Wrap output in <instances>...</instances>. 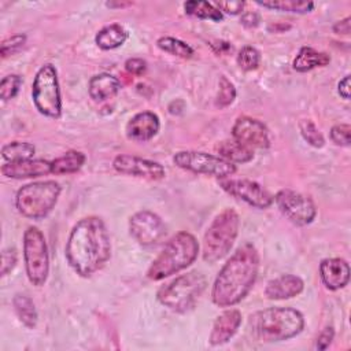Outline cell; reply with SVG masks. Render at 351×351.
<instances>
[{
  "label": "cell",
  "mask_w": 351,
  "mask_h": 351,
  "mask_svg": "<svg viewBox=\"0 0 351 351\" xmlns=\"http://www.w3.org/2000/svg\"><path fill=\"white\" fill-rule=\"evenodd\" d=\"M66 259L81 277L99 271L111 256L108 230L99 217H85L71 229L66 244Z\"/></svg>",
  "instance_id": "6da1fadb"
},
{
  "label": "cell",
  "mask_w": 351,
  "mask_h": 351,
  "mask_svg": "<svg viewBox=\"0 0 351 351\" xmlns=\"http://www.w3.org/2000/svg\"><path fill=\"white\" fill-rule=\"evenodd\" d=\"M259 271V254L245 243L226 261L219 270L211 289V299L219 307L240 303L251 291Z\"/></svg>",
  "instance_id": "7a4b0ae2"
},
{
  "label": "cell",
  "mask_w": 351,
  "mask_h": 351,
  "mask_svg": "<svg viewBox=\"0 0 351 351\" xmlns=\"http://www.w3.org/2000/svg\"><path fill=\"white\" fill-rule=\"evenodd\" d=\"M250 324L258 340L281 341L299 335L304 326V318L292 307H269L251 315Z\"/></svg>",
  "instance_id": "3957f363"
},
{
  "label": "cell",
  "mask_w": 351,
  "mask_h": 351,
  "mask_svg": "<svg viewBox=\"0 0 351 351\" xmlns=\"http://www.w3.org/2000/svg\"><path fill=\"white\" fill-rule=\"evenodd\" d=\"M199 252V244L189 232H178L163 247L160 254L154 259L147 271V277L154 281L173 276L195 262Z\"/></svg>",
  "instance_id": "277c9868"
},
{
  "label": "cell",
  "mask_w": 351,
  "mask_h": 351,
  "mask_svg": "<svg viewBox=\"0 0 351 351\" xmlns=\"http://www.w3.org/2000/svg\"><path fill=\"white\" fill-rule=\"evenodd\" d=\"M240 217L232 208L221 211L208 225L203 236V259L214 263L222 259L233 247L239 234Z\"/></svg>",
  "instance_id": "5b68a950"
},
{
  "label": "cell",
  "mask_w": 351,
  "mask_h": 351,
  "mask_svg": "<svg viewBox=\"0 0 351 351\" xmlns=\"http://www.w3.org/2000/svg\"><path fill=\"white\" fill-rule=\"evenodd\" d=\"M60 192V185L53 180L30 182L16 192L15 206L23 217L41 219L55 208Z\"/></svg>",
  "instance_id": "8992f818"
},
{
  "label": "cell",
  "mask_w": 351,
  "mask_h": 351,
  "mask_svg": "<svg viewBox=\"0 0 351 351\" xmlns=\"http://www.w3.org/2000/svg\"><path fill=\"white\" fill-rule=\"evenodd\" d=\"M207 280L199 271H189L176 277L169 284L158 291V300L171 311L185 313L195 306L203 291Z\"/></svg>",
  "instance_id": "52a82bcc"
},
{
  "label": "cell",
  "mask_w": 351,
  "mask_h": 351,
  "mask_svg": "<svg viewBox=\"0 0 351 351\" xmlns=\"http://www.w3.org/2000/svg\"><path fill=\"white\" fill-rule=\"evenodd\" d=\"M32 97L40 114L48 118H59L62 114V97L58 73L53 64L45 63L38 69L32 84Z\"/></svg>",
  "instance_id": "ba28073f"
},
{
  "label": "cell",
  "mask_w": 351,
  "mask_h": 351,
  "mask_svg": "<svg viewBox=\"0 0 351 351\" xmlns=\"http://www.w3.org/2000/svg\"><path fill=\"white\" fill-rule=\"evenodd\" d=\"M23 261L29 281L41 287L49 273L48 245L43 232L36 226H29L23 233Z\"/></svg>",
  "instance_id": "9c48e42d"
},
{
  "label": "cell",
  "mask_w": 351,
  "mask_h": 351,
  "mask_svg": "<svg viewBox=\"0 0 351 351\" xmlns=\"http://www.w3.org/2000/svg\"><path fill=\"white\" fill-rule=\"evenodd\" d=\"M173 162L180 169L218 178H225L236 173V165L217 155L200 151H180L174 154Z\"/></svg>",
  "instance_id": "30bf717a"
},
{
  "label": "cell",
  "mask_w": 351,
  "mask_h": 351,
  "mask_svg": "<svg viewBox=\"0 0 351 351\" xmlns=\"http://www.w3.org/2000/svg\"><path fill=\"white\" fill-rule=\"evenodd\" d=\"M280 211L295 225L304 226L313 222L317 210L313 200L296 191L281 189L273 199Z\"/></svg>",
  "instance_id": "8fae6325"
},
{
  "label": "cell",
  "mask_w": 351,
  "mask_h": 351,
  "mask_svg": "<svg viewBox=\"0 0 351 351\" xmlns=\"http://www.w3.org/2000/svg\"><path fill=\"white\" fill-rule=\"evenodd\" d=\"M130 236L144 247L156 245L166 236V225L160 217L149 210H141L129 219Z\"/></svg>",
  "instance_id": "7c38bea8"
},
{
  "label": "cell",
  "mask_w": 351,
  "mask_h": 351,
  "mask_svg": "<svg viewBox=\"0 0 351 351\" xmlns=\"http://www.w3.org/2000/svg\"><path fill=\"white\" fill-rule=\"evenodd\" d=\"M219 186L230 196L245 202L256 208H267L273 203V196L261 184L247 178H226L219 181Z\"/></svg>",
  "instance_id": "4fadbf2b"
},
{
  "label": "cell",
  "mask_w": 351,
  "mask_h": 351,
  "mask_svg": "<svg viewBox=\"0 0 351 351\" xmlns=\"http://www.w3.org/2000/svg\"><path fill=\"white\" fill-rule=\"evenodd\" d=\"M232 137L241 145L254 149H265L270 145L269 132L263 122L251 117H239L232 126Z\"/></svg>",
  "instance_id": "5bb4252c"
},
{
  "label": "cell",
  "mask_w": 351,
  "mask_h": 351,
  "mask_svg": "<svg viewBox=\"0 0 351 351\" xmlns=\"http://www.w3.org/2000/svg\"><path fill=\"white\" fill-rule=\"evenodd\" d=\"M112 167L121 174L154 181L162 180L166 176L163 166L158 162L128 154L117 155L112 160Z\"/></svg>",
  "instance_id": "9a60e30c"
},
{
  "label": "cell",
  "mask_w": 351,
  "mask_h": 351,
  "mask_svg": "<svg viewBox=\"0 0 351 351\" xmlns=\"http://www.w3.org/2000/svg\"><path fill=\"white\" fill-rule=\"evenodd\" d=\"M51 171V162L44 159H25L18 162H5L1 166V174L8 178H36L47 176Z\"/></svg>",
  "instance_id": "2e32d148"
},
{
  "label": "cell",
  "mask_w": 351,
  "mask_h": 351,
  "mask_svg": "<svg viewBox=\"0 0 351 351\" xmlns=\"http://www.w3.org/2000/svg\"><path fill=\"white\" fill-rule=\"evenodd\" d=\"M319 276L330 291L344 288L350 281V266L341 258H326L319 263Z\"/></svg>",
  "instance_id": "e0dca14e"
},
{
  "label": "cell",
  "mask_w": 351,
  "mask_h": 351,
  "mask_svg": "<svg viewBox=\"0 0 351 351\" xmlns=\"http://www.w3.org/2000/svg\"><path fill=\"white\" fill-rule=\"evenodd\" d=\"M241 324V313L239 310H226L217 317L214 321L211 333H210V344L211 346H221L228 343L234 333L237 332Z\"/></svg>",
  "instance_id": "ac0fdd59"
},
{
  "label": "cell",
  "mask_w": 351,
  "mask_h": 351,
  "mask_svg": "<svg viewBox=\"0 0 351 351\" xmlns=\"http://www.w3.org/2000/svg\"><path fill=\"white\" fill-rule=\"evenodd\" d=\"M160 122L156 114L143 111L130 118L126 125V134L136 141H148L159 132Z\"/></svg>",
  "instance_id": "d6986e66"
},
{
  "label": "cell",
  "mask_w": 351,
  "mask_h": 351,
  "mask_svg": "<svg viewBox=\"0 0 351 351\" xmlns=\"http://www.w3.org/2000/svg\"><path fill=\"white\" fill-rule=\"evenodd\" d=\"M304 288V282L300 277L293 274H282L266 284L265 295L271 300L291 299L299 295Z\"/></svg>",
  "instance_id": "ffe728a7"
},
{
  "label": "cell",
  "mask_w": 351,
  "mask_h": 351,
  "mask_svg": "<svg viewBox=\"0 0 351 351\" xmlns=\"http://www.w3.org/2000/svg\"><path fill=\"white\" fill-rule=\"evenodd\" d=\"M121 89V81L108 73L93 75L88 84L89 96L95 101H106L114 97Z\"/></svg>",
  "instance_id": "44dd1931"
},
{
  "label": "cell",
  "mask_w": 351,
  "mask_h": 351,
  "mask_svg": "<svg viewBox=\"0 0 351 351\" xmlns=\"http://www.w3.org/2000/svg\"><path fill=\"white\" fill-rule=\"evenodd\" d=\"M330 63V56L311 47H302L293 59L292 67L299 73L310 71L315 67H324Z\"/></svg>",
  "instance_id": "7402d4cb"
},
{
  "label": "cell",
  "mask_w": 351,
  "mask_h": 351,
  "mask_svg": "<svg viewBox=\"0 0 351 351\" xmlns=\"http://www.w3.org/2000/svg\"><path fill=\"white\" fill-rule=\"evenodd\" d=\"M218 156L230 163H247L254 159V151L234 140H223L215 145Z\"/></svg>",
  "instance_id": "603a6c76"
},
{
  "label": "cell",
  "mask_w": 351,
  "mask_h": 351,
  "mask_svg": "<svg viewBox=\"0 0 351 351\" xmlns=\"http://www.w3.org/2000/svg\"><path fill=\"white\" fill-rule=\"evenodd\" d=\"M126 38H128V32L119 23L107 25L103 29H100L95 36V41L97 47L104 51L121 47L126 41Z\"/></svg>",
  "instance_id": "cb8c5ba5"
},
{
  "label": "cell",
  "mask_w": 351,
  "mask_h": 351,
  "mask_svg": "<svg viewBox=\"0 0 351 351\" xmlns=\"http://www.w3.org/2000/svg\"><path fill=\"white\" fill-rule=\"evenodd\" d=\"M85 160L86 158L81 151L70 149L51 162V171L52 174H56V176L73 174V173H77L84 166Z\"/></svg>",
  "instance_id": "d4e9b609"
},
{
  "label": "cell",
  "mask_w": 351,
  "mask_h": 351,
  "mask_svg": "<svg viewBox=\"0 0 351 351\" xmlns=\"http://www.w3.org/2000/svg\"><path fill=\"white\" fill-rule=\"evenodd\" d=\"M256 4L263 8L293 14H306L314 8V3L308 0H265L256 1Z\"/></svg>",
  "instance_id": "484cf974"
},
{
  "label": "cell",
  "mask_w": 351,
  "mask_h": 351,
  "mask_svg": "<svg viewBox=\"0 0 351 351\" xmlns=\"http://www.w3.org/2000/svg\"><path fill=\"white\" fill-rule=\"evenodd\" d=\"M12 304L21 322L25 326L33 329L37 324V310L33 300L26 295H15L12 299Z\"/></svg>",
  "instance_id": "4316f807"
},
{
  "label": "cell",
  "mask_w": 351,
  "mask_h": 351,
  "mask_svg": "<svg viewBox=\"0 0 351 351\" xmlns=\"http://www.w3.org/2000/svg\"><path fill=\"white\" fill-rule=\"evenodd\" d=\"M184 10L188 15H192L200 19H210L214 22H219L223 18L222 12L213 3H208V1L191 0L184 3Z\"/></svg>",
  "instance_id": "83f0119b"
},
{
  "label": "cell",
  "mask_w": 351,
  "mask_h": 351,
  "mask_svg": "<svg viewBox=\"0 0 351 351\" xmlns=\"http://www.w3.org/2000/svg\"><path fill=\"white\" fill-rule=\"evenodd\" d=\"M36 148L33 144L26 141H11L3 145L1 158L5 162H18L25 159H32L34 156Z\"/></svg>",
  "instance_id": "f1b7e54d"
},
{
  "label": "cell",
  "mask_w": 351,
  "mask_h": 351,
  "mask_svg": "<svg viewBox=\"0 0 351 351\" xmlns=\"http://www.w3.org/2000/svg\"><path fill=\"white\" fill-rule=\"evenodd\" d=\"M156 45L159 49L182 59H189L193 55V48L189 44L174 37H160L156 41Z\"/></svg>",
  "instance_id": "f546056e"
},
{
  "label": "cell",
  "mask_w": 351,
  "mask_h": 351,
  "mask_svg": "<svg viewBox=\"0 0 351 351\" xmlns=\"http://www.w3.org/2000/svg\"><path fill=\"white\" fill-rule=\"evenodd\" d=\"M261 63V53L256 48L251 45H245L240 49L237 55V64L244 71H252L258 69Z\"/></svg>",
  "instance_id": "4dcf8cb0"
},
{
  "label": "cell",
  "mask_w": 351,
  "mask_h": 351,
  "mask_svg": "<svg viewBox=\"0 0 351 351\" xmlns=\"http://www.w3.org/2000/svg\"><path fill=\"white\" fill-rule=\"evenodd\" d=\"M299 129H300V133L303 136V138L311 145V147H315V148H321L325 143L324 140V136L322 133L318 130V128L315 126V123L310 119H303L300 121L299 123Z\"/></svg>",
  "instance_id": "1f68e13d"
},
{
  "label": "cell",
  "mask_w": 351,
  "mask_h": 351,
  "mask_svg": "<svg viewBox=\"0 0 351 351\" xmlns=\"http://www.w3.org/2000/svg\"><path fill=\"white\" fill-rule=\"evenodd\" d=\"M234 99H236L234 85L225 75H222L219 78V89H218V93L215 97V106L219 108L228 107L233 103Z\"/></svg>",
  "instance_id": "d6a6232c"
},
{
  "label": "cell",
  "mask_w": 351,
  "mask_h": 351,
  "mask_svg": "<svg viewBox=\"0 0 351 351\" xmlns=\"http://www.w3.org/2000/svg\"><path fill=\"white\" fill-rule=\"evenodd\" d=\"M21 85H22V77L18 74H8V75L3 77V80L0 82L1 100L7 101V100L14 99L18 95Z\"/></svg>",
  "instance_id": "836d02e7"
},
{
  "label": "cell",
  "mask_w": 351,
  "mask_h": 351,
  "mask_svg": "<svg viewBox=\"0 0 351 351\" xmlns=\"http://www.w3.org/2000/svg\"><path fill=\"white\" fill-rule=\"evenodd\" d=\"M330 140L340 147H348L351 143V126L348 123H337L329 132Z\"/></svg>",
  "instance_id": "e575fe53"
},
{
  "label": "cell",
  "mask_w": 351,
  "mask_h": 351,
  "mask_svg": "<svg viewBox=\"0 0 351 351\" xmlns=\"http://www.w3.org/2000/svg\"><path fill=\"white\" fill-rule=\"evenodd\" d=\"M25 43H26L25 34H14V36L3 40L1 45H0L1 58H7V56L16 53L25 45Z\"/></svg>",
  "instance_id": "d590c367"
},
{
  "label": "cell",
  "mask_w": 351,
  "mask_h": 351,
  "mask_svg": "<svg viewBox=\"0 0 351 351\" xmlns=\"http://www.w3.org/2000/svg\"><path fill=\"white\" fill-rule=\"evenodd\" d=\"M16 265V251L15 248H5L1 252V267H0V274L4 277L7 276L10 271H12V269Z\"/></svg>",
  "instance_id": "8d00e7d4"
},
{
  "label": "cell",
  "mask_w": 351,
  "mask_h": 351,
  "mask_svg": "<svg viewBox=\"0 0 351 351\" xmlns=\"http://www.w3.org/2000/svg\"><path fill=\"white\" fill-rule=\"evenodd\" d=\"M221 12H226L230 15H237L243 11L245 3L244 1H239V0H233V1H217L213 3Z\"/></svg>",
  "instance_id": "74e56055"
},
{
  "label": "cell",
  "mask_w": 351,
  "mask_h": 351,
  "mask_svg": "<svg viewBox=\"0 0 351 351\" xmlns=\"http://www.w3.org/2000/svg\"><path fill=\"white\" fill-rule=\"evenodd\" d=\"M125 70L132 75H143L147 70V63L140 58H130L125 62Z\"/></svg>",
  "instance_id": "f35d334b"
},
{
  "label": "cell",
  "mask_w": 351,
  "mask_h": 351,
  "mask_svg": "<svg viewBox=\"0 0 351 351\" xmlns=\"http://www.w3.org/2000/svg\"><path fill=\"white\" fill-rule=\"evenodd\" d=\"M333 336H335V330L332 326H326L317 337V343H315V348L317 350H326L332 340H333Z\"/></svg>",
  "instance_id": "ab89813d"
},
{
  "label": "cell",
  "mask_w": 351,
  "mask_h": 351,
  "mask_svg": "<svg viewBox=\"0 0 351 351\" xmlns=\"http://www.w3.org/2000/svg\"><path fill=\"white\" fill-rule=\"evenodd\" d=\"M350 21H351L350 16H346L344 19L337 21V22L333 25V32H335L336 34H344V36L350 34Z\"/></svg>",
  "instance_id": "60d3db41"
},
{
  "label": "cell",
  "mask_w": 351,
  "mask_h": 351,
  "mask_svg": "<svg viewBox=\"0 0 351 351\" xmlns=\"http://www.w3.org/2000/svg\"><path fill=\"white\" fill-rule=\"evenodd\" d=\"M241 23L245 27H255L259 23V15L255 12H244L241 15Z\"/></svg>",
  "instance_id": "b9f144b4"
},
{
  "label": "cell",
  "mask_w": 351,
  "mask_h": 351,
  "mask_svg": "<svg viewBox=\"0 0 351 351\" xmlns=\"http://www.w3.org/2000/svg\"><path fill=\"white\" fill-rule=\"evenodd\" d=\"M350 75H346L343 80H340V82H339V85H337V90H339V95L343 97V99H346V100H348L350 99Z\"/></svg>",
  "instance_id": "7bdbcfd3"
},
{
  "label": "cell",
  "mask_w": 351,
  "mask_h": 351,
  "mask_svg": "<svg viewBox=\"0 0 351 351\" xmlns=\"http://www.w3.org/2000/svg\"><path fill=\"white\" fill-rule=\"evenodd\" d=\"M130 3H106V5L107 7H110V8H112V7H126V5H129Z\"/></svg>",
  "instance_id": "ee69618b"
}]
</instances>
